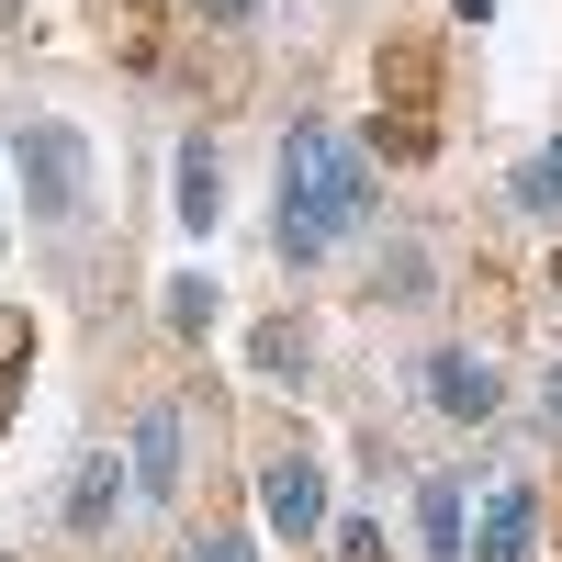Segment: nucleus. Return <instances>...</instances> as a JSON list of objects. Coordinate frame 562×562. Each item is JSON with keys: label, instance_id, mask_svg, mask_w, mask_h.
Returning <instances> with one entry per match:
<instances>
[{"label": "nucleus", "instance_id": "obj_1", "mask_svg": "<svg viewBox=\"0 0 562 562\" xmlns=\"http://www.w3.org/2000/svg\"><path fill=\"white\" fill-rule=\"evenodd\" d=\"M360 214H371V158L349 147L338 124H293L281 135V259H326L338 237H360Z\"/></svg>", "mask_w": 562, "mask_h": 562}, {"label": "nucleus", "instance_id": "obj_18", "mask_svg": "<svg viewBox=\"0 0 562 562\" xmlns=\"http://www.w3.org/2000/svg\"><path fill=\"white\" fill-rule=\"evenodd\" d=\"M540 416H551V428H562V371H551V383H540Z\"/></svg>", "mask_w": 562, "mask_h": 562}, {"label": "nucleus", "instance_id": "obj_14", "mask_svg": "<svg viewBox=\"0 0 562 562\" xmlns=\"http://www.w3.org/2000/svg\"><path fill=\"white\" fill-rule=\"evenodd\" d=\"M383 293H394V304H416V293H428V259L394 248V259H383Z\"/></svg>", "mask_w": 562, "mask_h": 562}, {"label": "nucleus", "instance_id": "obj_5", "mask_svg": "<svg viewBox=\"0 0 562 562\" xmlns=\"http://www.w3.org/2000/svg\"><path fill=\"white\" fill-rule=\"evenodd\" d=\"M428 405L461 416V428H484V416L506 405V383H495V360H484V349H428Z\"/></svg>", "mask_w": 562, "mask_h": 562}, {"label": "nucleus", "instance_id": "obj_4", "mask_svg": "<svg viewBox=\"0 0 562 562\" xmlns=\"http://www.w3.org/2000/svg\"><path fill=\"white\" fill-rule=\"evenodd\" d=\"M259 506H270V529H281V540H315V529H326V473H315V450H270Z\"/></svg>", "mask_w": 562, "mask_h": 562}, {"label": "nucleus", "instance_id": "obj_17", "mask_svg": "<svg viewBox=\"0 0 562 562\" xmlns=\"http://www.w3.org/2000/svg\"><path fill=\"white\" fill-rule=\"evenodd\" d=\"M192 12H203V23H248L259 0H192Z\"/></svg>", "mask_w": 562, "mask_h": 562}, {"label": "nucleus", "instance_id": "obj_13", "mask_svg": "<svg viewBox=\"0 0 562 562\" xmlns=\"http://www.w3.org/2000/svg\"><path fill=\"white\" fill-rule=\"evenodd\" d=\"M518 203H529V214H562V147H540V158L518 169Z\"/></svg>", "mask_w": 562, "mask_h": 562}, {"label": "nucleus", "instance_id": "obj_12", "mask_svg": "<svg viewBox=\"0 0 562 562\" xmlns=\"http://www.w3.org/2000/svg\"><path fill=\"white\" fill-rule=\"evenodd\" d=\"M23 383H34V338H23V326H0V428L23 416Z\"/></svg>", "mask_w": 562, "mask_h": 562}, {"label": "nucleus", "instance_id": "obj_15", "mask_svg": "<svg viewBox=\"0 0 562 562\" xmlns=\"http://www.w3.org/2000/svg\"><path fill=\"white\" fill-rule=\"evenodd\" d=\"M338 562H383V529H371V518H349V529H338Z\"/></svg>", "mask_w": 562, "mask_h": 562}, {"label": "nucleus", "instance_id": "obj_9", "mask_svg": "<svg viewBox=\"0 0 562 562\" xmlns=\"http://www.w3.org/2000/svg\"><path fill=\"white\" fill-rule=\"evenodd\" d=\"M416 529H428V562H461L473 540H461V473H439L428 495H416Z\"/></svg>", "mask_w": 562, "mask_h": 562}, {"label": "nucleus", "instance_id": "obj_7", "mask_svg": "<svg viewBox=\"0 0 562 562\" xmlns=\"http://www.w3.org/2000/svg\"><path fill=\"white\" fill-rule=\"evenodd\" d=\"M124 484H135V461H113V450H90V461H79V484H68V529L90 540V529H102L113 506H124Z\"/></svg>", "mask_w": 562, "mask_h": 562}, {"label": "nucleus", "instance_id": "obj_19", "mask_svg": "<svg viewBox=\"0 0 562 562\" xmlns=\"http://www.w3.org/2000/svg\"><path fill=\"white\" fill-rule=\"evenodd\" d=\"M551 281H562V259H551Z\"/></svg>", "mask_w": 562, "mask_h": 562}, {"label": "nucleus", "instance_id": "obj_2", "mask_svg": "<svg viewBox=\"0 0 562 562\" xmlns=\"http://www.w3.org/2000/svg\"><path fill=\"white\" fill-rule=\"evenodd\" d=\"M371 79H383V158H428L439 147V45L428 34H394Z\"/></svg>", "mask_w": 562, "mask_h": 562}, {"label": "nucleus", "instance_id": "obj_8", "mask_svg": "<svg viewBox=\"0 0 562 562\" xmlns=\"http://www.w3.org/2000/svg\"><path fill=\"white\" fill-rule=\"evenodd\" d=\"M135 495H180V416L169 405L135 428Z\"/></svg>", "mask_w": 562, "mask_h": 562}, {"label": "nucleus", "instance_id": "obj_16", "mask_svg": "<svg viewBox=\"0 0 562 562\" xmlns=\"http://www.w3.org/2000/svg\"><path fill=\"white\" fill-rule=\"evenodd\" d=\"M180 562H248V551H237V540H214V529H203V540H192V551H180Z\"/></svg>", "mask_w": 562, "mask_h": 562}, {"label": "nucleus", "instance_id": "obj_11", "mask_svg": "<svg viewBox=\"0 0 562 562\" xmlns=\"http://www.w3.org/2000/svg\"><path fill=\"white\" fill-rule=\"evenodd\" d=\"M214 203H225V180H214V147L192 135V147H180V214H192V225H214Z\"/></svg>", "mask_w": 562, "mask_h": 562}, {"label": "nucleus", "instance_id": "obj_6", "mask_svg": "<svg viewBox=\"0 0 562 562\" xmlns=\"http://www.w3.org/2000/svg\"><path fill=\"white\" fill-rule=\"evenodd\" d=\"M529 551H540V495H529V484H495V495H484L473 562H529Z\"/></svg>", "mask_w": 562, "mask_h": 562}, {"label": "nucleus", "instance_id": "obj_3", "mask_svg": "<svg viewBox=\"0 0 562 562\" xmlns=\"http://www.w3.org/2000/svg\"><path fill=\"white\" fill-rule=\"evenodd\" d=\"M12 169H23V203H34L45 225H68V214L90 203V135H79V124H57V113L12 135Z\"/></svg>", "mask_w": 562, "mask_h": 562}, {"label": "nucleus", "instance_id": "obj_10", "mask_svg": "<svg viewBox=\"0 0 562 562\" xmlns=\"http://www.w3.org/2000/svg\"><path fill=\"white\" fill-rule=\"evenodd\" d=\"M102 34L124 45V68H147L158 57V0H102Z\"/></svg>", "mask_w": 562, "mask_h": 562}]
</instances>
